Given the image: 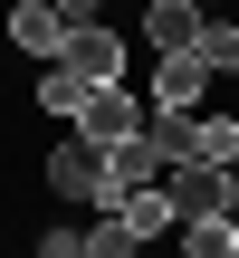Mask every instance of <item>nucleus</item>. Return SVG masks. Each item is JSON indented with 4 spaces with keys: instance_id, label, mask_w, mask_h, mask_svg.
<instances>
[{
    "instance_id": "f257e3e1",
    "label": "nucleus",
    "mask_w": 239,
    "mask_h": 258,
    "mask_svg": "<svg viewBox=\"0 0 239 258\" xmlns=\"http://www.w3.org/2000/svg\"><path fill=\"white\" fill-rule=\"evenodd\" d=\"M48 191H67V201H96V211H115V191H105V144H57L48 153Z\"/></svg>"
},
{
    "instance_id": "f03ea898",
    "label": "nucleus",
    "mask_w": 239,
    "mask_h": 258,
    "mask_svg": "<svg viewBox=\"0 0 239 258\" xmlns=\"http://www.w3.org/2000/svg\"><path fill=\"white\" fill-rule=\"evenodd\" d=\"M57 67H67L77 86H115V77H125V38L86 19V29H67V48H57Z\"/></svg>"
},
{
    "instance_id": "7ed1b4c3",
    "label": "nucleus",
    "mask_w": 239,
    "mask_h": 258,
    "mask_svg": "<svg viewBox=\"0 0 239 258\" xmlns=\"http://www.w3.org/2000/svg\"><path fill=\"white\" fill-rule=\"evenodd\" d=\"M77 124H86V144H115V134L144 124V105H134L125 77H115V86H86V96H77Z\"/></svg>"
},
{
    "instance_id": "20e7f679",
    "label": "nucleus",
    "mask_w": 239,
    "mask_h": 258,
    "mask_svg": "<svg viewBox=\"0 0 239 258\" xmlns=\"http://www.w3.org/2000/svg\"><path fill=\"white\" fill-rule=\"evenodd\" d=\"M163 201H172V230H182V220L220 211V172L211 163H163Z\"/></svg>"
},
{
    "instance_id": "39448f33",
    "label": "nucleus",
    "mask_w": 239,
    "mask_h": 258,
    "mask_svg": "<svg viewBox=\"0 0 239 258\" xmlns=\"http://www.w3.org/2000/svg\"><path fill=\"white\" fill-rule=\"evenodd\" d=\"M67 29H77V19H67L57 0H19V10H10V38H19L29 57H57V48H67Z\"/></svg>"
},
{
    "instance_id": "423d86ee",
    "label": "nucleus",
    "mask_w": 239,
    "mask_h": 258,
    "mask_svg": "<svg viewBox=\"0 0 239 258\" xmlns=\"http://www.w3.org/2000/svg\"><path fill=\"white\" fill-rule=\"evenodd\" d=\"M201 86H211V67H201L192 48H182V57H153V105H163V115H192Z\"/></svg>"
},
{
    "instance_id": "0eeeda50",
    "label": "nucleus",
    "mask_w": 239,
    "mask_h": 258,
    "mask_svg": "<svg viewBox=\"0 0 239 258\" xmlns=\"http://www.w3.org/2000/svg\"><path fill=\"white\" fill-rule=\"evenodd\" d=\"M144 38H153V57H182V48L201 38V10H192V0H153V10H144Z\"/></svg>"
},
{
    "instance_id": "6e6552de",
    "label": "nucleus",
    "mask_w": 239,
    "mask_h": 258,
    "mask_svg": "<svg viewBox=\"0 0 239 258\" xmlns=\"http://www.w3.org/2000/svg\"><path fill=\"white\" fill-rule=\"evenodd\" d=\"M182 163H211V172H230V163H239V115H192V144H182Z\"/></svg>"
},
{
    "instance_id": "1a4fd4ad",
    "label": "nucleus",
    "mask_w": 239,
    "mask_h": 258,
    "mask_svg": "<svg viewBox=\"0 0 239 258\" xmlns=\"http://www.w3.org/2000/svg\"><path fill=\"white\" fill-rule=\"evenodd\" d=\"M172 239H182V258H239V220L230 211H201V220H182Z\"/></svg>"
},
{
    "instance_id": "9d476101",
    "label": "nucleus",
    "mask_w": 239,
    "mask_h": 258,
    "mask_svg": "<svg viewBox=\"0 0 239 258\" xmlns=\"http://www.w3.org/2000/svg\"><path fill=\"white\" fill-rule=\"evenodd\" d=\"M115 220H125L134 239H172V201H163V182H144V191H125V201H115Z\"/></svg>"
},
{
    "instance_id": "9b49d317",
    "label": "nucleus",
    "mask_w": 239,
    "mask_h": 258,
    "mask_svg": "<svg viewBox=\"0 0 239 258\" xmlns=\"http://www.w3.org/2000/svg\"><path fill=\"white\" fill-rule=\"evenodd\" d=\"M192 57H201L211 77H239V29H230V19H201V38H192Z\"/></svg>"
},
{
    "instance_id": "f8f14e48",
    "label": "nucleus",
    "mask_w": 239,
    "mask_h": 258,
    "mask_svg": "<svg viewBox=\"0 0 239 258\" xmlns=\"http://www.w3.org/2000/svg\"><path fill=\"white\" fill-rule=\"evenodd\" d=\"M77 249H86V258H134V249H144V239H134V230H125L115 211H105V220H96V230H86Z\"/></svg>"
},
{
    "instance_id": "ddd939ff",
    "label": "nucleus",
    "mask_w": 239,
    "mask_h": 258,
    "mask_svg": "<svg viewBox=\"0 0 239 258\" xmlns=\"http://www.w3.org/2000/svg\"><path fill=\"white\" fill-rule=\"evenodd\" d=\"M77 96H86V86H77V77L48 57V77H38V105H48V115H77Z\"/></svg>"
},
{
    "instance_id": "4468645a",
    "label": "nucleus",
    "mask_w": 239,
    "mask_h": 258,
    "mask_svg": "<svg viewBox=\"0 0 239 258\" xmlns=\"http://www.w3.org/2000/svg\"><path fill=\"white\" fill-rule=\"evenodd\" d=\"M38 258H86V249H77V239L57 230V239H38Z\"/></svg>"
},
{
    "instance_id": "2eb2a0df",
    "label": "nucleus",
    "mask_w": 239,
    "mask_h": 258,
    "mask_svg": "<svg viewBox=\"0 0 239 258\" xmlns=\"http://www.w3.org/2000/svg\"><path fill=\"white\" fill-rule=\"evenodd\" d=\"M57 10H67V19H77V29H86V19H96V10H105V0H57Z\"/></svg>"
}]
</instances>
